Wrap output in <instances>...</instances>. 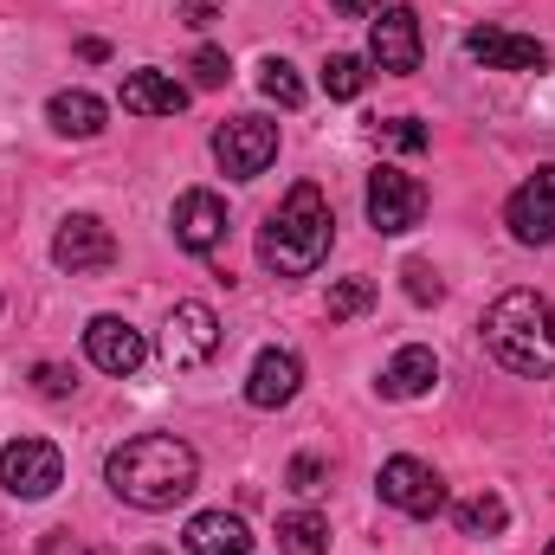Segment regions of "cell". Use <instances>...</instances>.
Masks as SVG:
<instances>
[{"mask_svg": "<svg viewBox=\"0 0 555 555\" xmlns=\"http://www.w3.org/2000/svg\"><path fill=\"white\" fill-rule=\"evenodd\" d=\"M104 478H111V491H117L124 504H137V511H175V504L194 491L201 459H194V446L175 439V433H137V439H124V446L104 459Z\"/></svg>", "mask_w": 555, "mask_h": 555, "instance_id": "cell-1", "label": "cell"}, {"mask_svg": "<svg viewBox=\"0 0 555 555\" xmlns=\"http://www.w3.org/2000/svg\"><path fill=\"white\" fill-rule=\"evenodd\" d=\"M330 240H336V214H330L323 188L317 181H297L278 201V214L266 220V233H259V259L278 278H310L330 259Z\"/></svg>", "mask_w": 555, "mask_h": 555, "instance_id": "cell-2", "label": "cell"}, {"mask_svg": "<svg viewBox=\"0 0 555 555\" xmlns=\"http://www.w3.org/2000/svg\"><path fill=\"white\" fill-rule=\"evenodd\" d=\"M485 349L511 375H530V382L555 375V304L537 291H504L485 310Z\"/></svg>", "mask_w": 555, "mask_h": 555, "instance_id": "cell-3", "label": "cell"}, {"mask_svg": "<svg viewBox=\"0 0 555 555\" xmlns=\"http://www.w3.org/2000/svg\"><path fill=\"white\" fill-rule=\"evenodd\" d=\"M65 485V459H59V446L52 439H13V446H0V491L7 498H52Z\"/></svg>", "mask_w": 555, "mask_h": 555, "instance_id": "cell-4", "label": "cell"}, {"mask_svg": "<svg viewBox=\"0 0 555 555\" xmlns=\"http://www.w3.org/2000/svg\"><path fill=\"white\" fill-rule=\"evenodd\" d=\"M420 220H426V188L408 168H375L369 175V227L401 240V233H414Z\"/></svg>", "mask_w": 555, "mask_h": 555, "instance_id": "cell-5", "label": "cell"}, {"mask_svg": "<svg viewBox=\"0 0 555 555\" xmlns=\"http://www.w3.org/2000/svg\"><path fill=\"white\" fill-rule=\"evenodd\" d=\"M162 356H168L175 369H201V362H214V356H220V317H214V304H201V297L175 304V310H168Z\"/></svg>", "mask_w": 555, "mask_h": 555, "instance_id": "cell-6", "label": "cell"}, {"mask_svg": "<svg viewBox=\"0 0 555 555\" xmlns=\"http://www.w3.org/2000/svg\"><path fill=\"white\" fill-rule=\"evenodd\" d=\"M52 266L59 272H111L117 266V240H111V227L98 220V214H72V220H59V233H52Z\"/></svg>", "mask_w": 555, "mask_h": 555, "instance_id": "cell-7", "label": "cell"}, {"mask_svg": "<svg viewBox=\"0 0 555 555\" xmlns=\"http://www.w3.org/2000/svg\"><path fill=\"white\" fill-rule=\"evenodd\" d=\"M375 485H382V504L408 511V517H420V524L446 511V485H439V472H433L426 459H408V452H401V459H388Z\"/></svg>", "mask_w": 555, "mask_h": 555, "instance_id": "cell-8", "label": "cell"}, {"mask_svg": "<svg viewBox=\"0 0 555 555\" xmlns=\"http://www.w3.org/2000/svg\"><path fill=\"white\" fill-rule=\"evenodd\" d=\"M214 155H220V168H227L233 181H253V175H266V168H272L278 124H266V117H233V124H220Z\"/></svg>", "mask_w": 555, "mask_h": 555, "instance_id": "cell-9", "label": "cell"}, {"mask_svg": "<svg viewBox=\"0 0 555 555\" xmlns=\"http://www.w3.org/2000/svg\"><path fill=\"white\" fill-rule=\"evenodd\" d=\"M369 59L382 72H395V78L420 72V13L414 7H382L369 20Z\"/></svg>", "mask_w": 555, "mask_h": 555, "instance_id": "cell-10", "label": "cell"}, {"mask_svg": "<svg viewBox=\"0 0 555 555\" xmlns=\"http://www.w3.org/2000/svg\"><path fill=\"white\" fill-rule=\"evenodd\" d=\"M504 227H511V240H524V246H550L555 240V168H537V175L511 194Z\"/></svg>", "mask_w": 555, "mask_h": 555, "instance_id": "cell-11", "label": "cell"}, {"mask_svg": "<svg viewBox=\"0 0 555 555\" xmlns=\"http://www.w3.org/2000/svg\"><path fill=\"white\" fill-rule=\"evenodd\" d=\"M465 52H472L485 72H543V65H550V46H543V39H524V33H504V26L465 33Z\"/></svg>", "mask_w": 555, "mask_h": 555, "instance_id": "cell-12", "label": "cell"}, {"mask_svg": "<svg viewBox=\"0 0 555 555\" xmlns=\"http://www.w3.org/2000/svg\"><path fill=\"white\" fill-rule=\"evenodd\" d=\"M85 356H91V369H104V375H137L142 362H149V343H142V330H130L124 317H91Z\"/></svg>", "mask_w": 555, "mask_h": 555, "instance_id": "cell-13", "label": "cell"}, {"mask_svg": "<svg viewBox=\"0 0 555 555\" xmlns=\"http://www.w3.org/2000/svg\"><path fill=\"white\" fill-rule=\"evenodd\" d=\"M297 388H304V362H297L291 349H259V362H253V375H246V401H253L259 414H278V408L297 401Z\"/></svg>", "mask_w": 555, "mask_h": 555, "instance_id": "cell-14", "label": "cell"}, {"mask_svg": "<svg viewBox=\"0 0 555 555\" xmlns=\"http://www.w3.org/2000/svg\"><path fill=\"white\" fill-rule=\"evenodd\" d=\"M175 240H181L188 253H214V246L227 240V201H220L214 188H188V194L175 201Z\"/></svg>", "mask_w": 555, "mask_h": 555, "instance_id": "cell-15", "label": "cell"}, {"mask_svg": "<svg viewBox=\"0 0 555 555\" xmlns=\"http://www.w3.org/2000/svg\"><path fill=\"white\" fill-rule=\"evenodd\" d=\"M124 111L130 117H181L188 111V91L168 72H130L124 78Z\"/></svg>", "mask_w": 555, "mask_h": 555, "instance_id": "cell-16", "label": "cell"}, {"mask_svg": "<svg viewBox=\"0 0 555 555\" xmlns=\"http://www.w3.org/2000/svg\"><path fill=\"white\" fill-rule=\"evenodd\" d=\"M188 555H246L253 550V537H246V524L240 517H227V511H201L194 524H188Z\"/></svg>", "mask_w": 555, "mask_h": 555, "instance_id": "cell-17", "label": "cell"}, {"mask_svg": "<svg viewBox=\"0 0 555 555\" xmlns=\"http://www.w3.org/2000/svg\"><path fill=\"white\" fill-rule=\"evenodd\" d=\"M433 382H439V356H433V349H420V343H408V349L388 362V375H382V395H395V401H420Z\"/></svg>", "mask_w": 555, "mask_h": 555, "instance_id": "cell-18", "label": "cell"}, {"mask_svg": "<svg viewBox=\"0 0 555 555\" xmlns=\"http://www.w3.org/2000/svg\"><path fill=\"white\" fill-rule=\"evenodd\" d=\"M46 117H52V130L59 137H78V142H91L98 130H104V98H91V91H59L52 104H46Z\"/></svg>", "mask_w": 555, "mask_h": 555, "instance_id": "cell-19", "label": "cell"}, {"mask_svg": "<svg viewBox=\"0 0 555 555\" xmlns=\"http://www.w3.org/2000/svg\"><path fill=\"white\" fill-rule=\"evenodd\" d=\"M278 550L284 555H330V524L317 511H291V517H278Z\"/></svg>", "mask_w": 555, "mask_h": 555, "instance_id": "cell-20", "label": "cell"}, {"mask_svg": "<svg viewBox=\"0 0 555 555\" xmlns=\"http://www.w3.org/2000/svg\"><path fill=\"white\" fill-rule=\"evenodd\" d=\"M452 524H459L465 537H498V530L511 524V504H504L498 491H472V498L452 511Z\"/></svg>", "mask_w": 555, "mask_h": 555, "instance_id": "cell-21", "label": "cell"}, {"mask_svg": "<svg viewBox=\"0 0 555 555\" xmlns=\"http://www.w3.org/2000/svg\"><path fill=\"white\" fill-rule=\"evenodd\" d=\"M362 85H369V65H362L356 52H330V65H323V91H330L336 104H349V98H362Z\"/></svg>", "mask_w": 555, "mask_h": 555, "instance_id": "cell-22", "label": "cell"}, {"mask_svg": "<svg viewBox=\"0 0 555 555\" xmlns=\"http://www.w3.org/2000/svg\"><path fill=\"white\" fill-rule=\"evenodd\" d=\"M259 91H266L272 104H284V111H297V104H304V78H297L284 59H266V65H259Z\"/></svg>", "mask_w": 555, "mask_h": 555, "instance_id": "cell-23", "label": "cell"}, {"mask_svg": "<svg viewBox=\"0 0 555 555\" xmlns=\"http://www.w3.org/2000/svg\"><path fill=\"white\" fill-rule=\"evenodd\" d=\"M375 304V284L369 278H343L336 291H330V323H349V317H362Z\"/></svg>", "mask_w": 555, "mask_h": 555, "instance_id": "cell-24", "label": "cell"}, {"mask_svg": "<svg viewBox=\"0 0 555 555\" xmlns=\"http://www.w3.org/2000/svg\"><path fill=\"white\" fill-rule=\"evenodd\" d=\"M227 72H233V65H227V52H220V46H201V52H194V85H201V91H220V85H227Z\"/></svg>", "mask_w": 555, "mask_h": 555, "instance_id": "cell-25", "label": "cell"}, {"mask_svg": "<svg viewBox=\"0 0 555 555\" xmlns=\"http://www.w3.org/2000/svg\"><path fill=\"white\" fill-rule=\"evenodd\" d=\"M323 485H330V465H323V459H310V452L291 459V491H297V498H317Z\"/></svg>", "mask_w": 555, "mask_h": 555, "instance_id": "cell-26", "label": "cell"}, {"mask_svg": "<svg viewBox=\"0 0 555 555\" xmlns=\"http://www.w3.org/2000/svg\"><path fill=\"white\" fill-rule=\"evenodd\" d=\"M33 382H39V395H46V401H65V395L78 388V382H72V369H59V362H39V369H33Z\"/></svg>", "mask_w": 555, "mask_h": 555, "instance_id": "cell-27", "label": "cell"}, {"mask_svg": "<svg viewBox=\"0 0 555 555\" xmlns=\"http://www.w3.org/2000/svg\"><path fill=\"white\" fill-rule=\"evenodd\" d=\"M382 142H395V149L414 155V149H426V130H420L414 117H395V124H382Z\"/></svg>", "mask_w": 555, "mask_h": 555, "instance_id": "cell-28", "label": "cell"}, {"mask_svg": "<svg viewBox=\"0 0 555 555\" xmlns=\"http://www.w3.org/2000/svg\"><path fill=\"white\" fill-rule=\"evenodd\" d=\"M408 297H414V304H439V278H433V266H408Z\"/></svg>", "mask_w": 555, "mask_h": 555, "instance_id": "cell-29", "label": "cell"}, {"mask_svg": "<svg viewBox=\"0 0 555 555\" xmlns=\"http://www.w3.org/2000/svg\"><path fill=\"white\" fill-rule=\"evenodd\" d=\"M220 13H227V0H181V20L188 26H214Z\"/></svg>", "mask_w": 555, "mask_h": 555, "instance_id": "cell-30", "label": "cell"}, {"mask_svg": "<svg viewBox=\"0 0 555 555\" xmlns=\"http://www.w3.org/2000/svg\"><path fill=\"white\" fill-rule=\"evenodd\" d=\"M336 7H343V13H369V20L382 13V0H336Z\"/></svg>", "mask_w": 555, "mask_h": 555, "instance_id": "cell-31", "label": "cell"}, {"mask_svg": "<svg viewBox=\"0 0 555 555\" xmlns=\"http://www.w3.org/2000/svg\"><path fill=\"white\" fill-rule=\"evenodd\" d=\"M78 555H104V550H78Z\"/></svg>", "mask_w": 555, "mask_h": 555, "instance_id": "cell-32", "label": "cell"}, {"mask_svg": "<svg viewBox=\"0 0 555 555\" xmlns=\"http://www.w3.org/2000/svg\"><path fill=\"white\" fill-rule=\"evenodd\" d=\"M543 555H555V543H550V550H543Z\"/></svg>", "mask_w": 555, "mask_h": 555, "instance_id": "cell-33", "label": "cell"}, {"mask_svg": "<svg viewBox=\"0 0 555 555\" xmlns=\"http://www.w3.org/2000/svg\"><path fill=\"white\" fill-rule=\"evenodd\" d=\"M149 555H162V550H149Z\"/></svg>", "mask_w": 555, "mask_h": 555, "instance_id": "cell-34", "label": "cell"}]
</instances>
